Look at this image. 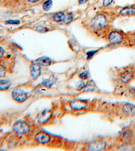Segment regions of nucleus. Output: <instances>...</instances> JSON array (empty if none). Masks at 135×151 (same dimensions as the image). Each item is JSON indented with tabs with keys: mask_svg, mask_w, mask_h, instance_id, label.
<instances>
[{
	"mask_svg": "<svg viewBox=\"0 0 135 151\" xmlns=\"http://www.w3.org/2000/svg\"><path fill=\"white\" fill-rule=\"evenodd\" d=\"M107 20L103 14H98L93 18L90 22V26L95 30H101L106 26Z\"/></svg>",
	"mask_w": 135,
	"mask_h": 151,
	"instance_id": "1",
	"label": "nucleus"
},
{
	"mask_svg": "<svg viewBox=\"0 0 135 151\" xmlns=\"http://www.w3.org/2000/svg\"><path fill=\"white\" fill-rule=\"evenodd\" d=\"M12 95L13 99L17 102L22 103L25 102L29 97L28 93L24 90L20 88H16L14 89L12 93Z\"/></svg>",
	"mask_w": 135,
	"mask_h": 151,
	"instance_id": "2",
	"label": "nucleus"
},
{
	"mask_svg": "<svg viewBox=\"0 0 135 151\" xmlns=\"http://www.w3.org/2000/svg\"><path fill=\"white\" fill-rule=\"evenodd\" d=\"M12 128L14 132L19 135H22V134H26L29 131V127L24 121H18L14 124Z\"/></svg>",
	"mask_w": 135,
	"mask_h": 151,
	"instance_id": "3",
	"label": "nucleus"
},
{
	"mask_svg": "<svg viewBox=\"0 0 135 151\" xmlns=\"http://www.w3.org/2000/svg\"><path fill=\"white\" fill-rule=\"evenodd\" d=\"M108 40L111 45H119L124 40V36L121 33L113 31L109 34Z\"/></svg>",
	"mask_w": 135,
	"mask_h": 151,
	"instance_id": "4",
	"label": "nucleus"
},
{
	"mask_svg": "<svg viewBox=\"0 0 135 151\" xmlns=\"http://www.w3.org/2000/svg\"><path fill=\"white\" fill-rule=\"evenodd\" d=\"M71 108L74 110H81L86 108L88 106V102L86 100L76 99L72 101L70 104Z\"/></svg>",
	"mask_w": 135,
	"mask_h": 151,
	"instance_id": "5",
	"label": "nucleus"
},
{
	"mask_svg": "<svg viewBox=\"0 0 135 151\" xmlns=\"http://www.w3.org/2000/svg\"><path fill=\"white\" fill-rule=\"evenodd\" d=\"M52 116V111L50 110H45L43 112H41L38 116V121L41 124H43L47 122L51 118Z\"/></svg>",
	"mask_w": 135,
	"mask_h": 151,
	"instance_id": "6",
	"label": "nucleus"
},
{
	"mask_svg": "<svg viewBox=\"0 0 135 151\" xmlns=\"http://www.w3.org/2000/svg\"><path fill=\"white\" fill-rule=\"evenodd\" d=\"M41 65L39 64L33 63L30 67V71H31V75L32 76L33 79H37L39 78L40 75H41Z\"/></svg>",
	"mask_w": 135,
	"mask_h": 151,
	"instance_id": "7",
	"label": "nucleus"
},
{
	"mask_svg": "<svg viewBox=\"0 0 135 151\" xmlns=\"http://www.w3.org/2000/svg\"><path fill=\"white\" fill-rule=\"evenodd\" d=\"M35 140L41 144H47L51 140L49 135L45 132H39L36 134Z\"/></svg>",
	"mask_w": 135,
	"mask_h": 151,
	"instance_id": "8",
	"label": "nucleus"
},
{
	"mask_svg": "<svg viewBox=\"0 0 135 151\" xmlns=\"http://www.w3.org/2000/svg\"><path fill=\"white\" fill-rule=\"evenodd\" d=\"M122 112L128 116H134L135 115V106L131 104H126L122 107Z\"/></svg>",
	"mask_w": 135,
	"mask_h": 151,
	"instance_id": "9",
	"label": "nucleus"
},
{
	"mask_svg": "<svg viewBox=\"0 0 135 151\" xmlns=\"http://www.w3.org/2000/svg\"><path fill=\"white\" fill-rule=\"evenodd\" d=\"M121 15H134L135 14V6L130 5L122 8L120 11Z\"/></svg>",
	"mask_w": 135,
	"mask_h": 151,
	"instance_id": "10",
	"label": "nucleus"
},
{
	"mask_svg": "<svg viewBox=\"0 0 135 151\" xmlns=\"http://www.w3.org/2000/svg\"><path fill=\"white\" fill-rule=\"evenodd\" d=\"M36 62L40 65L49 66L51 64V59L47 56H41L36 60Z\"/></svg>",
	"mask_w": 135,
	"mask_h": 151,
	"instance_id": "11",
	"label": "nucleus"
},
{
	"mask_svg": "<svg viewBox=\"0 0 135 151\" xmlns=\"http://www.w3.org/2000/svg\"><path fill=\"white\" fill-rule=\"evenodd\" d=\"M66 14H65L64 12H60L53 16V20L56 22L64 23V21L65 20V18H66Z\"/></svg>",
	"mask_w": 135,
	"mask_h": 151,
	"instance_id": "12",
	"label": "nucleus"
},
{
	"mask_svg": "<svg viewBox=\"0 0 135 151\" xmlns=\"http://www.w3.org/2000/svg\"><path fill=\"white\" fill-rule=\"evenodd\" d=\"M132 73L130 71H125L121 75V77H120V79H121V81L123 83H128L131 80L132 78Z\"/></svg>",
	"mask_w": 135,
	"mask_h": 151,
	"instance_id": "13",
	"label": "nucleus"
},
{
	"mask_svg": "<svg viewBox=\"0 0 135 151\" xmlns=\"http://www.w3.org/2000/svg\"><path fill=\"white\" fill-rule=\"evenodd\" d=\"M11 86V82L9 80L6 79H0V91L7 90Z\"/></svg>",
	"mask_w": 135,
	"mask_h": 151,
	"instance_id": "14",
	"label": "nucleus"
},
{
	"mask_svg": "<svg viewBox=\"0 0 135 151\" xmlns=\"http://www.w3.org/2000/svg\"><path fill=\"white\" fill-rule=\"evenodd\" d=\"M105 148V143L104 142H97L95 143H93L91 145H90V150H100Z\"/></svg>",
	"mask_w": 135,
	"mask_h": 151,
	"instance_id": "15",
	"label": "nucleus"
},
{
	"mask_svg": "<svg viewBox=\"0 0 135 151\" xmlns=\"http://www.w3.org/2000/svg\"><path fill=\"white\" fill-rule=\"evenodd\" d=\"M96 88V85L95 83L93 81H90L84 87V91H93Z\"/></svg>",
	"mask_w": 135,
	"mask_h": 151,
	"instance_id": "16",
	"label": "nucleus"
},
{
	"mask_svg": "<svg viewBox=\"0 0 135 151\" xmlns=\"http://www.w3.org/2000/svg\"><path fill=\"white\" fill-rule=\"evenodd\" d=\"M54 83H55V81L54 79H52L51 78H48L45 79V80H43V82L41 83V85L47 87H51Z\"/></svg>",
	"mask_w": 135,
	"mask_h": 151,
	"instance_id": "17",
	"label": "nucleus"
},
{
	"mask_svg": "<svg viewBox=\"0 0 135 151\" xmlns=\"http://www.w3.org/2000/svg\"><path fill=\"white\" fill-rule=\"evenodd\" d=\"M52 0H47L43 4V8L45 11H49L52 7Z\"/></svg>",
	"mask_w": 135,
	"mask_h": 151,
	"instance_id": "18",
	"label": "nucleus"
},
{
	"mask_svg": "<svg viewBox=\"0 0 135 151\" xmlns=\"http://www.w3.org/2000/svg\"><path fill=\"white\" fill-rule=\"evenodd\" d=\"M73 20V14L72 13H68L66 14V18L64 21V24H69Z\"/></svg>",
	"mask_w": 135,
	"mask_h": 151,
	"instance_id": "19",
	"label": "nucleus"
},
{
	"mask_svg": "<svg viewBox=\"0 0 135 151\" xmlns=\"http://www.w3.org/2000/svg\"><path fill=\"white\" fill-rule=\"evenodd\" d=\"M89 77V73H88V71H84V72L81 73L79 75V77L81 78L82 80H85V79H87Z\"/></svg>",
	"mask_w": 135,
	"mask_h": 151,
	"instance_id": "20",
	"label": "nucleus"
},
{
	"mask_svg": "<svg viewBox=\"0 0 135 151\" xmlns=\"http://www.w3.org/2000/svg\"><path fill=\"white\" fill-rule=\"evenodd\" d=\"M6 67L3 65H0V78L3 77L6 75Z\"/></svg>",
	"mask_w": 135,
	"mask_h": 151,
	"instance_id": "21",
	"label": "nucleus"
},
{
	"mask_svg": "<svg viewBox=\"0 0 135 151\" xmlns=\"http://www.w3.org/2000/svg\"><path fill=\"white\" fill-rule=\"evenodd\" d=\"M36 30H37L38 32H46L47 31L49 30V29L46 28V27L39 26V27H37Z\"/></svg>",
	"mask_w": 135,
	"mask_h": 151,
	"instance_id": "22",
	"label": "nucleus"
},
{
	"mask_svg": "<svg viewBox=\"0 0 135 151\" xmlns=\"http://www.w3.org/2000/svg\"><path fill=\"white\" fill-rule=\"evenodd\" d=\"M20 23V22L19 20H8L6 22V24H19Z\"/></svg>",
	"mask_w": 135,
	"mask_h": 151,
	"instance_id": "23",
	"label": "nucleus"
},
{
	"mask_svg": "<svg viewBox=\"0 0 135 151\" xmlns=\"http://www.w3.org/2000/svg\"><path fill=\"white\" fill-rule=\"evenodd\" d=\"M97 52V50H90V51H88L86 53V54H87V59H90V58H92Z\"/></svg>",
	"mask_w": 135,
	"mask_h": 151,
	"instance_id": "24",
	"label": "nucleus"
},
{
	"mask_svg": "<svg viewBox=\"0 0 135 151\" xmlns=\"http://www.w3.org/2000/svg\"><path fill=\"white\" fill-rule=\"evenodd\" d=\"M85 83H84V81H81V82H79V83L77 85V89L78 90H81L83 89V88H84V87H85Z\"/></svg>",
	"mask_w": 135,
	"mask_h": 151,
	"instance_id": "25",
	"label": "nucleus"
},
{
	"mask_svg": "<svg viewBox=\"0 0 135 151\" xmlns=\"http://www.w3.org/2000/svg\"><path fill=\"white\" fill-rule=\"evenodd\" d=\"M113 0H103V6H108L109 5L112 3Z\"/></svg>",
	"mask_w": 135,
	"mask_h": 151,
	"instance_id": "26",
	"label": "nucleus"
},
{
	"mask_svg": "<svg viewBox=\"0 0 135 151\" xmlns=\"http://www.w3.org/2000/svg\"><path fill=\"white\" fill-rule=\"evenodd\" d=\"M4 53H5V51H4V49L3 48L0 47V58H1L2 56L4 55Z\"/></svg>",
	"mask_w": 135,
	"mask_h": 151,
	"instance_id": "27",
	"label": "nucleus"
},
{
	"mask_svg": "<svg viewBox=\"0 0 135 151\" xmlns=\"http://www.w3.org/2000/svg\"><path fill=\"white\" fill-rule=\"evenodd\" d=\"M88 0H79V4H84Z\"/></svg>",
	"mask_w": 135,
	"mask_h": 151,
	"instance_id": "28",
	"label": "nucleus"
},
{
	"mask_svg": "<svg viewBox=\"0 0 135 151\" xmlns=\"http://www.w3.org/2000/svg\"><path fill=\"white\" fill-rule=\"evenodd\" d=\"M29 2H31V3H37V2L39 1L40 0H28Z\"/></svg>",
	"mask_w": 135,
	"mask_h": 151,
	"instance_id": "29",
	"label": "nucleus"
},
{
	"mask_svg": "<svg viewBox=\"0 0 135 151\" xmlns=\"http://www.w3.org/2000/svg\"><path fill=\"white\" fill-rule=\"evenodd\" d=\"M134 44H135V36H134Z\"/></svg>",
	"mask_w": 135,
	"mask_h": 151,
	"instance_id": "30",
	"label": "nucleus"
}]
</instances>
